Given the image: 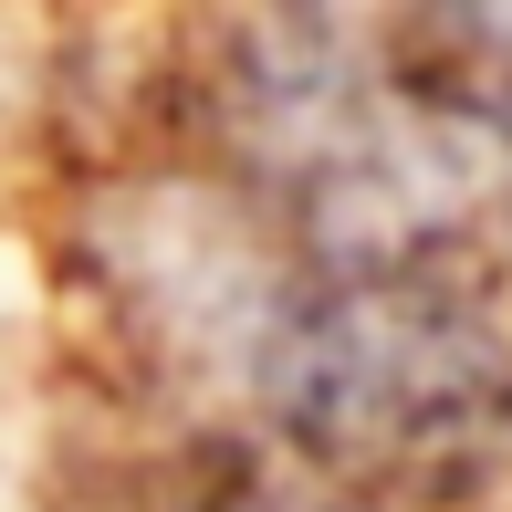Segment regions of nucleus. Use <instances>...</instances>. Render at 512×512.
<instances>
[{
    "label": "nucleus",
    "mask_w": 512,
    "mask_h": 512,
    "mask_svg": "<svg viewBox=\"0 0 512 512\" xmlns=\"http://www.w3.org/2000/svg\"><path fill=\"white\" fill-rule=\"evenodd\" d=\"M209 512H314V502H272V492H241V502H209Z\"/></svg>",
    "instance_id": "nucleus-1"
}]
</instances>
